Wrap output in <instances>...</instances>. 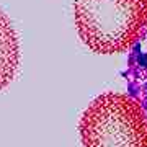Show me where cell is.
I'll use <instances>...</instances> for the list:
<instances>
[{"label": "cell", "instance_id": "cell-1", "mask_svg": "<svg viewBox=\"0 0 147 147\" xmlns=\"http://www.w3.org/2000/svg\"><path fill=\"white\" fill-rule=\"evenodd\" d=\"M80 39L96 54L131 51L147 28V0H75Z\"/></svg>", "mask_w": 147, "mask_h": 147}, {"label": "cell", "instance_id": "cell-2", "mask_svg": "<svg viewBox=\"0 0 147 147\" xmlns=\"http://www.w3.org/2000/svg\"><path fill=\"white\" fill-rule=\"evenodd\" d=\"M84 147H147V115L131 95L106 92L80 119Z\"/></svg>", "mask_w": 147, "mask_h": 147}, {"label": "cell", "instance_id": "cell-3", "mask_svg": "<svg viewBox=\"0 0 147 147\" xmlns=\"http://www.w3.org/2000/svg\"><path fill=\"white\" fill-rule=\"evenodd\" d=\"M123 79L129 95L141 103L147 115V28L129 51Z\"/></svg>", "mask_w": 147, "mask_h": 147}, {"label": "cell", "instance_id": "cell-4", "mask_svg": "<svg viewBox=\"0 0 147 147\" xmlns=\"http://www.w3.org/2000/svg\"><path fill=\"white\" fill-rule=\"evenodd\" d=\"M20 64L18 36L8 16L0 10V90L15 79Z\"/></svg>", "mask_w": 147, "mask_h": 147}]
</instances>
